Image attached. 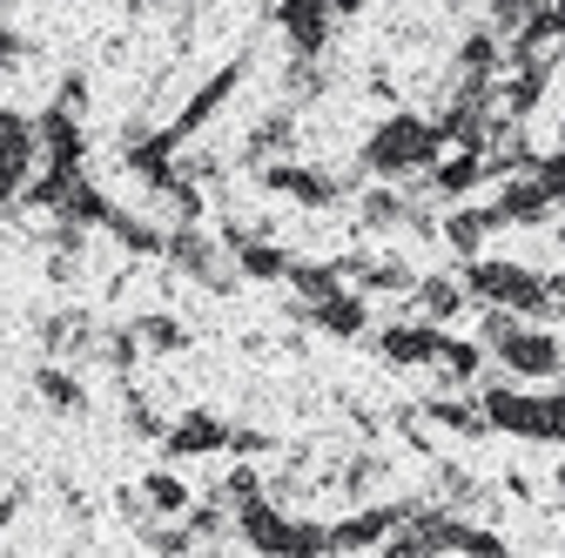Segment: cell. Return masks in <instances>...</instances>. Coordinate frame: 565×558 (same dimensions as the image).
<instances>
[{
	"label": "cell",
	"instance_id": "cell-1",
	"mask_svg": "<svg viewBox=\"0 0 565 558\" xmlns=\"http://www.w3.org/2000/svg\"><path fill=\"white\" fill-rule=\"evenodd\" d=\"M445 155V135H438V121L431 115H411V108H397L391 121H377V135L358 149V175H411V169H431Z\"/></svg>",
	"mask_w": 565,
	"mask_h": 558
},
{
	"label": "cell",
	"instance_id": "cell-2",
	"mask_svg": "<svg viewBox=\"0 0 565 558\" xmlns=\"http://www.w3.org/2000/svg\"><path fill=\"white\" fill-rule=\"evenodd\" d=\"M465 297L478 303H499V310H519V316H545V283L539 269L525 262H491V256H465Z\"/></svg>",
	"mask_w": 565,
	"mask_h": 558
},
{
	"label": "cell",
	"instance_id": "cell-3",
	"mask_svg": "<svg viewBox=\"0 0 565 558\" xmlns=\"http://www.w3.org/2000/svg\"><path fill=\"white\" fill-rule=\"evenodd\" d=\"M256 175H263V189L290 195V202H303V208H330V202H343L350 189H364L358 175H330V169H317V162H263Z\"/></svg>",
	"mask_w": 565,
	"mask_h": 558
},
{
	"label": "cell",
	"instance_id": "cell-4",
	"mask_svg": "<svg viewBox=\"0 0 565 558\" xmlns=\"http://www.w3.org/2000/svg\"><path fill=\"white\" fill-rule=\"evenodd\" d=\"M491 351L505 357V371L512 377H532V384H545V377H558L565 371V343L552 336V330H525V323H512Z\"/></svg>",
	"mask_w": 565,
	"mask_h": 558
},
{
	"label": "cell",
	"instance_id": "cell-5",
	"mask_svg": "<svg viewBox=\"0 0 565 558\" xmlns=\"http://www.w3.org/2000/svg\"><path fill=\"white\" fill-rule=\"evenodd\" d=\"M438 343H445V323H431V316H417V323H384V330H377V357H384V364H411V371H431Z\"/></svg>",
	"mask_w": 565,
	"mask_h": 558
},
{
	"label": "cell",
	"instance_id": "cell-6",
	"mask_svg": "<svg viewBox=\"0 0 565 558\" xmlns=\"http://www.w3.org/2000/svg\"><path fill=\"white\" fill-rule=\"evenodd\" d=\"M276 28L290 34V54H330V0H276Z\"/></svg>",
	"mask_w": 565,
	"mask_h": 558
},
{
	"label": "cell",
	"instance_id": "cell-7",
	"mask_svg": "<svg viewBox=\"0 0 565 558\" xmlns=\"http://www.w3.org/2000/svg\"><path fill=\"white\" fill-rule=\"evenodd\" d=\"M297 316H303L310 330H323V336H364V330H371V303H364V290H350V283L330 290L323 303H303Z\"/></svg>",
	"mask_w": 565,
	"mask_h": 558
},
{
	"label": "cell",
	"instance_id": "cell-8",
	"mask_svg": "<svg viewBox=\"0 0 565 558\" xmlns=\"http://www.w3.org/2000/svg\"><path fill=\"white\" fill-rule=\"evenodd\" d=\"M552 195L539 189V175H512L505 189H499V202H491V216H499V229H532V223H545L552 216Z\"/></svg>",
	"mask_w": 565,
	"mask_h": 558
},
{
	"label": "cell",
	"instance_id": "cell-9",
	"mask_svg": "<svg viewBox=\"0 0 565 558\" xmlns=\"http://www.w3.org/2000/svg\"><path fill=\"white\" fill-rule=\"evenodd\" d=\"M223 438H230V425L216 410H189V417H175V425L162 431L169 458H209V451H223Z\"/></svg>",
	"mask_w": 565,
	"mask_h": 558
},
{
	"label": "cell",
	"instance_id": "cell-10",
	"mask_svg": "<svg viewBox=\"0 0 565 558\" xmlns=\"http://www.w3.org/2000/svg\"><path fill=\"white\" fill-rule=\"evenodd\" d=\"M411 505V498H404ZM404 505H371V512H350L343 525H330V551H364V545H384V532L404 518Z\"/></svg>",
	"mask_w": 565,
	"mask_h": 558
},
{
	"label": "cell",
	"instance_id": "cell-11",
	"mask_svg": "<svg viewBox=\"0 0 565 558\" xmlns=\"http://www.w3.org/2000/svg\"><path fill=\"white\" fill-rule=\"evenodd\" d=\"M282 149H297V108H276V115H263V121L243 135V162H249V169L276 162Z\"/></svg>",
	"mask_w": 565,
	"mask_h": 558
},
{
	"label": "cell",
	"instance_id": "cell-12",
	"mask_svg": "<svg viewBox=\"0 0 565 558\" xmlns=\"http://www.w3.org/2000/svg\"><path fill=\"white\" fill-rule=\"evenodd\" d=\"M417 417H431V425H445V431H465V438H484L491 431V417H484V404L478 397H424L417 404Z\"/></svg>",
	"mask_w": 565,
	"mask_h": 558
},
{
	"label": "cell",
	"instance_id": "cell-13",
	"mask_svg": "<svg viewBox=\"0 0 565 558\" xmlns=\"http://www.w3.org/2000/svg\"><path fill=\"white\" fill-rule=\"evenodd\" d=\"M411 303L431 316V323H451V316L465 310V283H458V276H417V283H411Z\"/></svg>",
	"mask_w": 565,
	"mask_h": 558
},
{
	"label": "cell",
	"instance_id": "cell-14",
	"mask_svg": "<svg viewBox=\"0 0 565 558\" xmlns=\"http://www.w3.org/2000/svg\"><path fill=\"white\" fill-rule=\"evenodd\" d=\"M491 229H499V216H491V208H451L438 236H445V243H451L458 256H478V243H484Z\"/></svg>",
	"mask_w": 565,
	"mask_h": 558
},
{
	"label": "cell",
	"instance_id": "cell-15",
	"mask_svg": "<svg viewBox=\"0 0 565 558\" xmlns=\"http://www.w3.org/2000/svg\"><path fill=\"white\" fill-rule=\"evenodd\" d=\"M34 390H41L54 410H88V384H82L75 371H61V364H41V371H34Z\"/></svg>",
	"mask_w": 565,
	"mask_h": 558
},
{
	"label": "cell",
	"instance_id": "cell-16",
	"mask_svg": "<svg viewBox=\"0 0 565 558\" xmlns=\"http://www.w3.org/2000/svg\"><path fill=\"white\" fill-rule=\"evenodd\" d=\"M478 364H484V357H478V343H465V336H445V343H438V357H431V371H438L445 384H471Z\"/></svg>",
	"mask_w": 565,
	"mask_h": 558
},
{
	"label": "cell",
	"instance_id": "cell-17",
	"mask_svg": "<svg viewBox=\"0 0 565 558\" xmlns=\"http://www.w3.org/2000/svg\"><path fill=\"white\" fill-rule=\"evenodd\" d=\"M141 498H149V512H169V518L195 505V492H189L175 471H149V477H141Z\"/></svg>",
	"mask_w": 565,
	"mask_h": 558
},
{
	"label": "cell",
	"instance_id": "cell-18",
	"mask_svg": "<svg viewBox=\"0 0 565 558\" xmlns=\"http://www.w3.org/2000/svg\"><path fill=\"white\" fill-rule=\"evenodd\" d=\"M135 343H141V351H162V357H169V351H182V343H189V330H182L175 316H141V323H135Z\"/></svg>",
	"mask_w": 565,
	"mask_h": 558
},
{
	"label": "cell",
	"instance_id": "cell-19",
	"mask_svg": "<svg viewBox=\"0 0 565 558\" xmlns=\"http://www.w3.org/2000/svg\"><path fill=\"white\" fill-rule=\"evenodd\" d=\"M532 175H539V189L565 208V149H558V155H539V162H532Z\"/></svg>",
	"mask_w": 565,
	"mask_h": 558
},
{
	"label": "cell",
	"instance_id": "cell-20",
	"mask_svg": "<svg viewBox=\"0 0 565 558\" xmlns=\"http://www.w3.org/2000/svg\"><path fill=\"white\" fill-rule=\"evenodd\" d=\"M330 14H364V0H330Z\"/></svg>",
	"mask_w": 565,
	"mask_h": 558
},
{
	"label": "cell",
	"instance_id": "cell-21",
	"mask_svg": "<svg viewBox=\"0 0 565 558\" xmlns=\"http://www.w3.org/2000/svg\"><path fill=\"white\" fill-rule=\"evenodd\" d=\"M552 484H558V498H565V464H558V471H552Z\"/></svg>",
	"mask_w": 565,
	"mask_h": 558
},
{
	"label": "cell",
	"instance_id": "cell-22",
	"mask_svg": "<svg viewBox=\"0 0 565 558\" xmlns=\"http://www.w3.org/2000/svg\"><path fill=\"white\" fill-rule=\"evenodd\" d=\"M8 8H14V0H0V14H8Z\"/></svg>",
	"mask_w": 565,
	"mask_h": 558
},
{
	"label": "cell",
	"instance_id": "cell-23",
	"mask_svg": "<svg viewBox=\"0 0 565 558\" xmlns=\"http://www.w3.org/2000/svg\"><path fill=\"white\" fill-rule=\"evenodd\" d=\"M558 243H565V223H558Z\"/></svg>",
	"mask_w": 565,
	"mask_h": 558
}]
</instances>
